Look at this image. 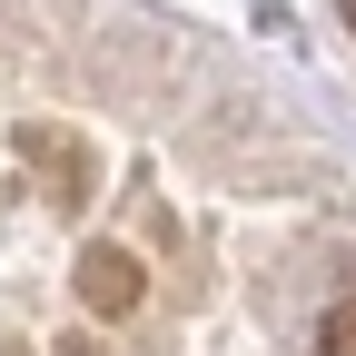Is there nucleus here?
Wrapping results in <instances>:
<instances>
[{
  "instance_id": "nucleus-1",
  "label": "nucleus",
  "mask_w": 356,
  "mask_h": 356,
  "mask_svg": "<svg viewBox=\"0 0 356 356\" xmlns=\"http://www.w3.org/2000/svg\"><path fill=\"white\" fill-rule=\"evenodd\" d=\"M139 297H149V267L129 248H89L79 257V307H89V317H129Z\"/></svg>"
},
{
  "instance_id": "nucleus-2",
  "label": "nucleus",
  "mask_w": 356,
  "mask_h": 356,
  "mask_svg": "<svg viewBox=\"0 0 356 356\" xmlns=\"http://www.w3.org/2000/svg\"><path fill=\"white\" fill-rule=\"evenodd\" d=\"M10 149H20L30 168H50L60 188H89V149L70 139V129H50V119H20V129H10Z\"/></svg>"
},
{
  "instance_id": "nucleus-3",
  "label": "nucleus",
  "mask_w": 356,
  "mask_h": 356,
  "mask_svg": "<svg viewBox=\"0 0 356 356\" xmlns=\"http://www.w3.org/2000/svg\"><path fill=\"white\" fill-rule=\"evenodd\" d=\"M317 356H356V297L327 307V327H317Z\"/></svg>"
},
{
  "instance_id": "nucleus-4",
  "label": "nucleus",
  "mask_w": 356,
  "mask_h": 356,
  "mask_svg": "<svg viewBox=\"0 0 356 356\" xmlns=\"http://www.w3.org/2000/svg\"><path fill=\"white\" fill-rule=\"evenodd\" d=\"M337 10H346V30H356V0H337Z\"/></svg>"
}]
</instances>
